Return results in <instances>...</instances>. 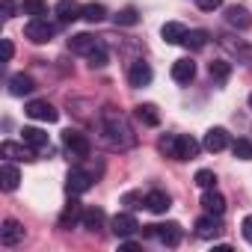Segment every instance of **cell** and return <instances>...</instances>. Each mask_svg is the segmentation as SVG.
Wrapping results in <instances>:
<instances>
[{"label": "cell", "mask_w": 252, "mask_h": 252, "mask_svg": "<svg viewBox=\"0 0 252 252\" xmlns=\"http://www.w3.org/2000/svg\"><path fill=\"white\" fill-rule=\"evenodd\" d=\"M146 208H149L152 214H166V211L172 208V199H169V193H163V190H149V193H146Z\"/></svg>", "instance_id": "obj_16"}, {"label": "cell", "mask_w": 252, "mask_h": 252, "mask_svg": "<svg viewBox=\"0 0 252 252\" xmlns=\"http://www.w3.org/2000/svg\"><path fill=\"white\" fill-rule=\"evenodd\" d=\"M193 77H196V63H193L190 57L172 63V80H175V83H190Z\"/></svg>", "instance_id": "obj_15"}, {"label": "cell", "mask_w": 252, "mask_h": 252, "mask_svg": "<svg viewBox=\"0 0 252 252\" xmlns=\"http://www.w3.org/2000/svg\"><path fill=\"white\" fill-rule=\"evenodd\" d=\"M98 45H101V39H95L92 33H77V36L68 39V48H71L74 54H83V57H89Z\"/></svg>", "instance_id": "obj_14"}, {"label": "cell", "mask_w": 252, "mask_h": 252, "mask_svg": "<svg viewBox=\"0 0 252 252\" xmlns=\"http://www.w3.org/2000/svg\"><path fill=\"white\" fill-rule=\"evenodd\" d=\"M54 12H57L60 24H74L77 18H83V6L77 3V0H60Z\"/></svg>", "instance_id": "obj_11"}, {"label": "cell", "mask_w": 252, "mask_h": 252, "mask_svg": "<svg viewBox=\"0 0 252 252\" xmlns=\"http://www.w3.org/2000/svg\"><path fill=\"white\" fill-rule=\"evenodd\" d=\"M240 231H243L246 243H252V214H249V217H243V222H240Z\"/></svg>", "instance_id": "obj_39"}, {"label": "cell", "mask_w": 252, "mask_h": 252, "mask_svg": "<svg viewBox=\"0 0 252 252\" xmlns=\"http://www.w3.org/2000/svg\"><path fill=\"white\" fill-rule=\"evenodd\" d=\"M137 119L146 125V128H158V125H160V113H158L155 104H140L137 107Z\"/></svg>", "instance_id": "obj_25"}, {"label": "cell", "mask_w": 252, "mask_h": 252, "mask_svg": "<svg viewBox=\"0 0 252 252\" xmlns=\"http://www.w3.org/2000/svg\"><path fill=\"white\" fill-rule=\"evenodd\" d=\"M63 146H65V152L74 158V160H83V158H89V152H92V143H89V137L86 134H80V131H63Z\"/></svg>", "instance_id": "obj_3"}, {"label": "cell", "mask_w": 252, "mask_h": 252, "mask_svg": "<svg viewBox=\"0 0 252 252\" xmlns=\"http://www.w3.org/2000/svg\"><path fill=\"white\" fill-rule=\"evenodd\" d=\"M217 39H220V48H222V51H228L231 57H237V63H243V65L252 63V45H246V42H240V39H234V36H228V33H222V36H217Z\"/></svg>", "instance_id": "obj_5"}, {"label": "cell", "mask_w": 252, "mask_h": 252, "mask_svg": "<svg viewBox=\"0 0 252 252\" xmlns=\"http://www.w3.org/2000/svg\"><path fill=\"white\" fill-rule=\"evenodd\" d=\"M146 237L160 240L163 246H178L181 243V225L178 222H158V225H143Z\"/></svg>", "instance_id": "obj_2"}, {"label": "cell", "mask_w": 252, "mask_h": 252, "mask_svg": "<svg viewBox=\"0 0 252 252\" xmlns=\"http://www.w3.org/2000/svg\"><path fill=\"white\" fill-rule=\"evenodd\" d=\"M0 155L9 158V160H36V149H30L27 143H3L0 146Z\"/></svg>", "instance_id": "obj_13"}, {"label": "cell", "mask_w": 252, "mask_h": 252, "mask_svg": "<svg viewBox=\"0 0 252 252\" xmlns=\"http://www.w3.org/2000/svg\"><path fill=\"white\" fill-rule=\"evenodd\" d=\"M21 9H24V15H30V18H45V15H48V3H45V0H24Z\"/></svg>", "instance_id": "obj_32"}, {"label": "cell", "mask_w": 252, "mask_h": 252, "mask_svg": "<svg viewBox=\"0 0 252 252\" xmlns=\"http://www.w3.org/2000/svg\"><path fill=\"white\" fill-rule=\"evenodd\" d=\"M196 155H199V143L193 137L178 134V160H193Z\"/></svg>", "instance_id": "obj_26"}, {"label": "cell", "mask_w": 252, "mask_h": 252, "mask_svg": "<svg viewBox=\"0 0 252 252\" xmlns=\"http://www.w3.org/2000/svg\"><path fill=\"white\" fill-rule=\"evenodd\" d=\"M83 220V205L77 202V199H71L65 208H63V214H60V228H71V225H77Z\"/></svg>", "instance_id": "obj_19"}, {"label": "cell", "mask_w": 252, "mask_h": 252, "mask_svg": "<svg viewBox=\"0 0 252 252\" xmlns=\"http://www.w3.org/2000/svg\"><path fill=\"white\" fill-rule=\"evenodd\" d=\"M86 60H89V65H92V68H104V65H107V60H110V54H107V45L101 42V45H98V48H95V51H92Z\"/></svg>", "instance_id": "obj_34"}, {"label": "cell", "mask_w": 252, "mask_h": 252, "mask_svg": "<svg viewBox=\"0 0 252 252\" xmlns=\"http://www.w3.org/2000/svg\"><path fill=\"white\" fill-rule=\"evenodd\" d=\"M113 21H116L119 27H134V24L140 21V12H137V6H125V9H119V12L113 15Z\"/></svg>", "instance_id": "obj_31"}, {"label": "cell", "mask_w": 252, "mask_h": 252, "mask_svg": "<svg viewBox=\"0 0 252 252\" xmlns=\"http://www.w3.org/2000/svg\"><path fill=\"white\" fill-rule=\"evenodd\" d=\"M15 0H3V18H15Z\"/></svg>", "instance_id": "obj_40"}, {"label": "cell", "mask_w": 252, "mask_h": 252, "mask_svg": "<svg viewBox=\"0 0 252 252\" xmlns=\"http://www.w3.org/2000/svg\"><path fill=\"white\" fill-rule=\"evenodd\" d=\"M24 113L30 116V119H36V122H57L60 119V110L51 104V101H30L27 107H24Z\"/></svg>", "instance_id": "obj_6"}, {"label": "cell", "mask_w": 252, "mask_h": 252, "mask_svg": "<svg viewBox=\"0 0 252 252\" xmlns=\"http://www.w3.org/2000/svg\"><path fill=\"white\" fill-rule=\"evenodd\" d=\"M202 208H205V214L222 217V211H225V196L211 187V190H205V196H202Z\"/></svg>", "instance_id": "obj_18"}, {"label": "cell", "mask_w": 252, "mask_h": 252, "mask_svg": "<svg viewBox=\"0 0 252 252\" xmlns=\"http://www.w3.org/2000/svg\"><path fill=\"white\" fill-rule=\"evenodd\" d=\"M24 36L33 42V45H45L57 36V27L48 21V18H30L27 27H24Z\"/></svg>", "instance_id": "obj_4"}, {"label": "cell", "mask_w": 252, "mask_h": 252, "mask_svg": "<svg viewBox=\"0 0 252 252\" xmlns=\"http://www.w3.org/2000/svg\"><path fill=\"white\" fill-rule=\"evenodd\" d=\"M24 240V225L18 220H3V228H0V243L3 246H18Z\"/></svg>", "instance_id": "obj_12"}, {"label": "cell", "mask_w": 252, "mask_h": 252, "mask_svg": "<svg viewBox=\"0 0 252 252\" xmlns=\"http://www.w3.org/2000/svg\"><path fill=\"white\" fill-rule=\"evenodd\" d=\"M3 57H6V60H12V57H15V45H12L9 39H3Z\"/></svg>", "instance_id": "obj_41"}, {"label": "cell", "mask_w": 252, "mask_h": 252, "mask_svg": "<svg viewBox=\"0 0 252 252\" xmlns=\"http://www.w3.org/2000/svg\"><path fill=\"white\" fill-rule=\"evenodd\" d=\"M0 181H3V190H15L18 184H21V172H18V166H12L9 160L3 163V166H0Z\"/></svg>", "instance_id": "obj_24"}, {"label": "cell", "mask_w": 252, "mask_h": 252, "mask_svg": "<svg viewBox=\"0 0 252 252\" xmlns=\"http://www.w3.org/2000/svg\"><path fill=\"white\" fill-rule=\"evenodd\" d=\"M193 181H196V184H199L202 190H211V187H217V175H214L211 169H199Z\"/></svg>", "instance_id": "obj_36"}, {"label": "cell", "mask_w": 252, "mask_h": 252, "mask_svg": "<svg viewBox=\"0 0 252 252\" xmlns=\"http://www.w3.org/2000/svg\"><path fill=\"white\" fill-rule=\"evenodd\" d=\"M110 225H113V234H116V237H131V234L140 231V222H137L134 214H116V217L110 220Z\"/></svg>", "instance_id": "obj_8"}, {"label": "cell", "mask_w": 252, "mask_h": 252, "mask_svg": "<svg viewBox=\"0 0 252 252\" xmlns=\"http://www.w3.org/2000/svg\"><path fill=\"white\" fill-rule=\"evenodd\" d=\"M98 131L110 149H131L134 146V131L128 119H125L116 107H104L98 116Z\"/></svg>", "instance_id": "obj_1"}, {"label": "cell", "mask_w": 252, "mask_h": 252, "mask_svg": "<svg viewBox=\"0 0 252 252\" xmlns=\"http://www.w3.org/2000/svg\"><path fill=\"white\" fill-rule=\"evenodd\" d=\"M231 152L237 160H252V143L249 140H234L231 143Z\"/></svg>", "instance_id": "obj_35"}, {"label": "cell", "mask_w": 252, "mask_h": 252, "mask_svg": "<svg viewBox=\"0 0 252 252\" xmlns=\"http://www.w3.org/2000/svg\"><path fill=\"white\" fill-rule=\"evenodd\" d=\"M196 3H199V9H202V12H214V9H220V6H222V0H196Z\"/></svg>", "instance_id": "obj_38"}, {"label": "cell", "mask_w": 252, "mask_h": 252, "mask_svg": "<svg viewBox=\"0 0 252 252\" xmlns=\"http://www.w3.org/2000/svg\"><path fill=\"white\" fill-rule=\"evenodd\" d=\"M33 89H36V83H33L30 74H12V77H9V92H12L15 98H24V95H30Z\"/></svg>", "instance_id": "obj_20"}, {"label": "cell", "mask_w": 252, "mask_h": 252, "mask_svg": "<svg viewBox=\"0 0 252 252\" xmlns=\"http://www.w3.org/2000/svg\"><path fill=\"white\" fill-rule=\"evenodd\" d=\"M187 51H202L205 45H208V30H187V36H184V42H181Z\"/></svg>", "instance_id": "obj_27"}, {"label": "cell", "mask_w": 252, "mask_h": 252, "mask_svg": "<svg viewBox=\"0 0 252 252\" xmlns=\"http://www.w3.org/2000/svg\"><path fill=\"white\" fill-rule=\"evenodd\" d=\"M158 152H160L163 158L178 160V134H166V137H160V140H158Z\"/></svg>", "instance_id": "obj_28"}, {"label": "cell", "mask_w": 252, "mask_h": 252, "mask_svg": "<svg viewBox=\"0 0 252 252\" xmlns=\"http://www.w3.org/2000/svg\"><path fill=\"white\" fill-rule=\"evenodd\" d=\"M104 211L101 208H89V211H83V228H89V231H98V228H104Z\"/></svg>", "instance_id": "obj_29"}, {"label": "cell", "mask_w": 252, "mask_h": 252, "mask_svg": "<svg viewBox=\"0 0 252 252\" xmlns=\"http://www.w3.org/2000/svg\"><path fill=\"white\" fill-rule=\"evenodd\" d=\"M208 152H222L225 146H228V134H225V128H211L208 134H205V143H202Z\"/></svg>", "instance_id": "obj_21"}, {"label": "cell", "mask_w": 252, "mask_h": 252, "mask_svg": "<svg viewBox=\"0 0 252 252\" xmlns=\"http://www.w3.org/2000/svg\"><path fill=\"white\" fill-rule=\"evenodd\" d=\"M152 77H155V74H152V65H149V63H143V60H134V63H131V68H128V83H131V86H137V89H140V86H149Z\"/></svg>", "instance_id": "obj_10"}, {"label": "cell", "mask_w": 252, "mask_h": 252, "mask_svg": "<svg viewBox=\"0 0 252 252\" xmlns=\"http://www.w3.org/2000/svg\"><path fill=\"white\" fill-rule=\"evenodd\" d=\"M196 234H199L202 240H217V237L222 234V222H220V217H214V214L199 217V220H196Z\"/></svg>", "instance_id": "obj_7"}, {"label": "cell", "mask_w": 252, "mask_h": 252, "mask_svg": "<svg viewBox=\"0 0 252 252\" xmlns=\"http://www.w3.org/2000/svg\"><path fill=\"white\" fill-rule=\"evenodd\" d=\"M21 143H27L30 149L42 152V149H48V134H45L42 128H24V131H21Z\"/></svg>", "instance_id": "obj_23"}, {"label": "cell", "mask_w": 252, "mask_h": 252, "mask_svg": "<svg viewBox=\"0 0 252 252\" xmlns=\"http://www.w3.org/2000/svg\"><path fill=\"white\" fill-rule=\"evenodd\" d=\"M83 18H86L89 24H98V21L107 18V9H104L101 3H86V6H83Z\"/></svg>", "instance_id": "obj_33"}, {"label": "cell", "mask_w": 252, "mask_h": 252, "mask_svg": "<svg viewBox=\"0 0 252 252\" xmlns=\"http://www.w3.org/2000/svg\"><path fill=\"white\" fill-rule=\"evenodd\" d=\"M249 107H252V95H249Z\"/></svg>", "instance_id": "obj_42"}, {"label": "cell", "mask_w": 252, "mask_h": 252, "mask_svg": "<svg viewBox=\"0 0 252 252\" xmlns=\"http://www.w3.org/2000/svg\"><path fill=\"white\" fill-rule=\"evenodd\" d=\"M160 36H163V42H166V45H181V42H184V36H187V27H184V24H178V21H169V24H163V27H160Z\"/></svg>", "instance_id": "obj_22"}, {"label": "cell", "mask_w": 252, "mask_h": 252, "mask_svg": "<svg viewBox=\"0 0 252 252\" xmlns=\"http://www.w3.org/2000/svg\"><path fill=\"white\" fill-rule=\"evenodd\" d=\"M122 202L128 205V208H143V205H146V196H143V193H125Z\"/></svg>", "instance_id": "obj_37"}, {"label": "cell", "mask_w": 252, "mask_h": 252, "mask_svg": "<svg viewBox=\"0 0 252 252\" xmlns=\"http://www.w3.org/2000/svg\"><path fill=\"white\" fill-rule=\"evenodd\" d=\"M225 24H228V27H234V30H246V27L252 24V15H249L243 6H237V3H234V6H228V9H225Z\"/></svg>", "instance_id": "obj_17"}, {"label": "cell", "mask_w": 252, "mask_h": 252, "mask_svg": "<svg viewBox=\"0 0 252 252\" xmlns=\"http://www.w3.org/2000/svg\"><path fill=\"white\" fill-rule=\"evenodd\" d=\"M208 74H211L217 83H225V80L231 77V63H225V60H214V63L208 65Z\"/></svg>", "instance_id": "obj_30"}, {"label": "cell", "mask_w": 252, "mask_h": 252, "mask_svg": "<svg viewBox=\"0 0 252 252\" xmlns=\"http://www.w3.org/2000/svg\"><path fill=\"white\" fill-rule=\"evenodd\" d=\"M65 190H68V196H80V193L92 190V175L83 169H71L65 178Z\"/></svg>", "instance_id": "obj_9"}]
</instances>
